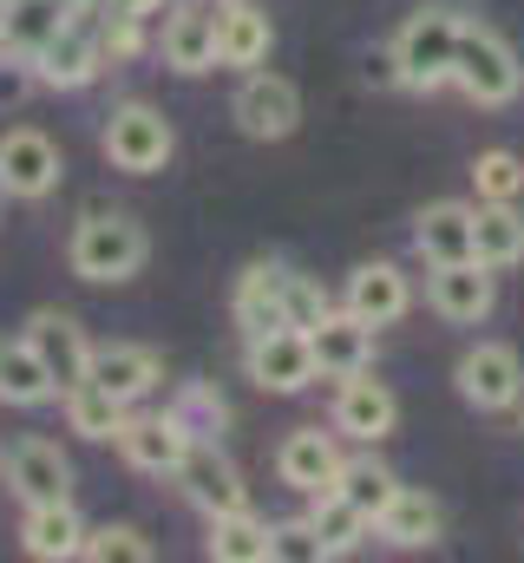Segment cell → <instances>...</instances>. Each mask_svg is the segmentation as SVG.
I'll use <instances>...</instances> for the list:
<instances>
[{"label": "cell", "instance_id": "6da1fadb", "mask_svg": "<svg viewBox=\"0 0 524 563\" xmlns=\"http://www.w3.org/2000/svg\"><path fill=\"white\" fill-rule=\"evenodd\" d=\"M151 243H144V223L125 210H86L73 243H66V263L79 282H131L144 269Z\"/></svg>", "mask_w": 524, "mask_h": 563}, {"label": "cell", "instance_id": "277c9868", "mask_svg": "<svg viewBox=\"0 0 524 563\" xmlns=\"http://www.w3.org/2000/svg\"><path fill=\"white\" fill-rule=\"evenodd\" d=\"M452 86H459L472 106H512L524 92V66L499 33L466 26V33H459V59H452Z\"/></svg>", "mask_w": 524, "mask_h": 563}, {"label": "cell", "instance_id": "4dcf8cb0", "mask_svg": "<svg viewBox=\"0 0 524 563\" xmlns=\"http://www.w3.org/2000/svg\"><path fill=\"white\" fill-rule=\"evenodd\" d=\"M66 400V426L79 432V439H119V426H125V400H112L99 380H79L73 394H59Z\"/></svg>", "mask_w": 524, "mask_h": 563}, {"label": "cell", "instance_id": "d6a6232c", "mask_svg": "<svg viewBox=\"0 0 524 563\" xmlns=\"http://www.w3.org/2000/svg\"><path fill=\"white\" fill-rule=\"evenodd\" d=\"M472 190H479V203H518L524 197V157L518 151H485L472 164Z\"/></svg>", "mask_w": 524, "mask_h": 563}, {"label": "cell", "instance_id": "d590c367", "mask_svg": "<svg viewBox=\"0 0 524 563\" xmlns=\"http://www.w3.org/2000/svg\"><path fill=\"white\" fill-rule=\"evenodd\" d=\"M171 413H177V420L190 426V432H197V439H204V432H217V426L230 420V407H223V400H217V394H210V387H184V400H177V407H171Z\"/></svg>", "mask_w": 524, "mask_h": 563}, {"label": "cell", "instance_id": "f546056e", "mask_svg": "<svg viewBox=\"0 0 524 563\" xmlns=\"http://www.w3.org/2000/svg\"><path fill=\"white\" fill-rule=\"evenodd\" d=\"M308 525H315V538H321L328 558H348V551L374 531V518H368L354 498H341V492H321V498L308 505Z\"/></svg>", "mask_w": 524, "mask_h": 563}, {"label": "cell", "instance_id": "8d00e7d4", "mask_svg": "<svg viewBox=\"0 0 524 563\" xmlns=\"http://www.w3.org/2000/svg\"><path fill=\"white\" fill-rule=\"evenodd\" d=\"M275 558L282 563H321V538H315V525L308 518H295V525H275Z\"/></svg>", "mask_w": 524, "mask_h": 563}, {"label": "cell", "instance_id": "5bb4252c", "mask_svg": "<svg viewBox=\"0 0 524 563\" xmlns=\"http://www.w3.org/2000/svg\"><path fill=\"white\" fill-rule=\"evenodd\" d=\"M341 445H335V432H321V426H302V432H288L282 439V452H275V478L288 485V492H302V498H321V492H335V478H341Z\"/></svg>", "mask_w": 524, "mask_h": 563}, {"label": "cell", "instance_id": "d6986e66", "mask_svg": "<svg viewBox=\"0 0 524 563\" xmlns=\"http://www.w3.org/2000/svg\"><path fill=\"white\" fill-rule=\"evenodd\" d=\"M230 314L250 334H269V328H288V269L282 263H250L237 276V295H230Z\"/></svg>", "mask_w": 524, "mask_h": 563}, {"label": "cell", "instance_id": "7c38bea8", "mask_svg": "<svg viewBox=\"0 0 524 563\" xmlns=\"http://www.w3.org/2000/svg\"><path fill=\"white\" fill-rule=\"evenodd\" d=\"M59 184V144L33 125H13L0 139V190L20 197V203H40L46 190Z\"/></svg>", "mask_w": 524, "mask_h": 563}, {"label": "cell", "instance_id": "9a60e30c", "mask_svg": "<svg viewBox=\"0 0 524 563\" xmlns=\"http://www.w3.org/2000/svg\"><path fill=\"white\" fill-rule=\"evenodd\" d=\"M308 347H315V367L328 380H348V374H368L374 367V328L354 314V308H328L315 328H308Z\"/></svg>", "mask_w": 524, "mask_h": 563}, {"label": "cell", "instance_id": "30bf717a", "mask_svg": "<svg viewBox=\"0 0 524 563\" xmlns=\"http://www.w3.org/2000/svg\"><path fill=\"white\" fill-rule=\"evenodd\" d=\"M217 26H223V7H210V0L171 7V13H164V40H157L164 66L184 73V79L210 73V66H217Z\"/></svg>", "mask_w": 524, "mask_h": 563}, {"label": "cell", "instance_id": "7402d4cb", "mask_svg": "<svg viewBox=\"0 0 524 563\" xmlns=\"http://www.w3.org/2000/svg\"><path fill=\"white\" fill-rule=\"evenodd\" d=\"M20 544H26V558H40V563L86 558V525H79V511H73V498H59V505H26V525H20Z\"/></svg>", "mask_w": 524, "mask_h": 563}, {"label": "cell", "instance_id": "603a6c76", "mask_svg": "<svg viewBox=\"0 0 524 563\" xmlns=\"http://www.w3.org/2000/svg\"><path fill=\"white\" fill-rule=\"evenodd\" d=\"M406 301H413V288H406V276L393 263H361L348 276V295H341V308H354L368 328H393L406 314Z\"/></svg>", "mask_w": 524, "mask_h": 563}, {"label": "cell", "instance_id": "484cf974", "mask_svg": "<svg viewBox=\"0 0 524 563\" xmlns=\"http://www.w3.org/2000/svg\"><path fill=\"white\" fill-rule=\"evenodd\" d=\"M269 59V13L250 0H223V26H217V66L256 73Z\"/></svg>", "mask_w": 524, "mask_h": 563}, {"label": "cell", "instance_id": "74e56055", "mask_svg": "<svg viewBox=\"0 0 524 563\" xmlns=\"http://www.w3.org/2000/svg\"><path fill=\"white\" fill-rule=\"evenodd\" d=\"M33 86H40L33 59H26V53H13V46H0V106H20Z\"/></svg>", "mask_w": 524, "mask_h": 563}, {"label": "cell", "instance_id": "60d3db41", "mask_svg": "<svg viewBox=\"0 0 524 563\" xmlns=\"http://www.w3.org/2000/svg\"><path fill=\"white\" fill-rule=\"evenodd\" d=\"M518 432H524V413H518Z\"/></svg>", "mask_w": 524, "mask_h": 563}, {"label": "cell", "instance_id": "d4e9b609", "mask_svg": "<svg viewBox=\"0 0 524 563\" xmlns=\"http://www.w3.org/2000/svg\"><path fill=\"white\" fill-rule=\"evenodd\" d=\"M59 394V380L46 374L40 347L20 334V341H0V407H46Z\"/></svg>", "mask_w": 524, "mask_h": 563}, {"label": "cell", "instance_id": "ac0fdd59", "mask_svg": "<svg viewBox=\"0 0 524 563\" xmlns=\"http://www.w3.org/2000/svg\"><path fill=\"white\" fill-rule=\"evenodd\" d=\"M393 426H400V400H393L381 380L348 374L341 394H335V432H341V439H361V445H381Z\"/></svg>", "mask_w": 524, "mask_h": 563}, {"label": "cell", "instance_id": "44dd1931", "mask_svg": "<svg viewBox=\"0 0 524 563\" xmlns=\"http://www.w3.org/2000/svg\"><path fill=\"white\" fill-rule=\"evenodd\" d=\"M92 380H99L112 400L138 407V400L164 380V361H157L151 347H138V341H112V347H92Z\"/></svg>", "mask_w": 524, "mask_h": 563}, {"label": "cell", "instance_id": "836d02e7", "mask_svg": "<svg viewBox=\"0 0 524 563\" xmlns=\"http://www.w3.org/2000/svg\"><path fill=\"white\" fill-rule=\"evenodd\" d=\"M86 558L92 563H151V538L138 531V525H99V531H86Z\"/></svg>", "mask_w": 524, "mask_h": 563}, {"label": "cell", "instance_id": "3957f363", "mask_svg": "<svg viewBox=\"0 0 524 563\" xmlns=\"http://www.w3.org/2000/svg\"><path fill=\"white\" fill-rule=\"evenodd\" d=\"M99 7L92 0H79V13L33 53V73H40V86H53V92H79V86H92L99 79V66H106V40H99Z\"/></svg>", "mask_w": 524, "mask_h": 563}, {"label": "cell", "instance_id": "f35d334b", "mask_svg": "<svg viewBox=\"0 0 524 563\" xmlns=\"http://www.w3.org/2000/svg\"><path fill=\"white\" fill-rule=\"evenodd\" d=\"M157 7H171V0H99L106 20H151Z\"/></svg>", "mask_w": 524, "mask_h": 563}, {"label": "cell", "instance_id": "ab89813d", "mask_svg": "<svg viewBox=\"0 0 524 563\" xmlns=\"http://www.w3.org/2000/svg\"><path fill=\"white\" fill-rule=\"evenodd\" d=\"M368 86H406V79H400V59H393V46L368 59Z\"/></svg>", "mask_w": 524, "mask_h": 563}, {"label": "cell", "instance_id": "5b68a950", "mask_svg": "<svg viewBox=\"0 0 524 563\" xmlns=\"http://www.w3.org/2000/svg\"><path fill=\"white\" fill-rule=\"evenodd\" d=\"M171 151H177V132H171V119H164L157 106L131 99V106H112V112H106V157H112L119 170L151 177V170L171 164Z\"/></svg>", "mask_w": 524, "mask_h": 563}, {"label": "cell", "instance_id": "52a82bcc", "mask_svg": "<svg viewBox=\"0 0 524 563\" xmlns=\"http://www.w3.org/2000/svg\"><path fill=\"white\" fill-rule=\"evenodd\" d=\"M177 485H184V498H190L204 518L250 511V485H243V472L230 465V452H217V439H190V452H184V465H177Z\"/></svg>", "mask_w": 524, "mask_h": 563}, {"label": "cell", "instance_id": "9c48e42d", "mask_svg": "<svg viewBox=\"0 0 524 563\" xmlns=\"http://www.w3.org/2000/svg\"><path fill=\"white\" fill-rule=\"evenodd\" d=\"M243 367H250V380H256L262 394H302V387L321 374V367H315V347H308V334H302V328H269V334H250Z\"/></svg>", "mask_w": 524, "mask_h": 563}, {"label": "cell", "instance_id": "e0dca14e", "mask_svg": "<svg viewBox=\"0 0 524 563\" xmlns=\"http://www.w3.org/2000/svg\"><path fill=\"white\" fill-rule=\"evenodd\" d=\"M492 276L499 269H485L479 256H466V263H433V276H426V301L446 314V321H485L492 314Z\"/></svg>", "mask_w": 524, "mask_h": 563}, {"label": "cell", "instance_id": "7a4b0ae2", "mask_svg": "<svg viewBox=\"0 0 524 563\" xmlns=\"http://www.w3.org/2000/svg\"><path fill=\"white\" fill-rule=\"evenodd\" d=\"M459 33H466V20H459L452 7H419V13H406L400 33H393L400 79H406L413 92L446 86V79H452V59H459Z\"/></svg>", "mask_w": 524, "mask_h": 563}, {"label": "cell", "instance_id": "4316f807", "mask_svg": "<svg viewBox=\"0 0 524 563\" xmlns=\"http://www.w3.org/2000/svg\"><path fill=\"white\" fill-rule=\"evenodd\" d=\"M439 531H446L439 498H426V492H413V485H400V492H393V505L381 511V538H387V544H400V551L439 544Z\"/></svg>", "mask_w": 524, "mask_h": 563}, {"label": "cell", "instance_id": "8fae6325", "mask_svg": "<svg viewBox=\"0 0 524 563\" xmlns=\"http://www.w3.org/2000/svg\"><path fill=\"white\" fill-rule=\"evenodd\" d=\"M190 426L177 420V413H125L119 426V452H125L131 472H151V478H177V465H184V452H190Z\"/></svg>", "mask_w": 524, "mask_h": 563}, {"label": "cell", "instance_id": "83f0119b", "mask_svg": "<svg viewBox=\"0 0 524 563\" xmlns=\"http://www.w3.org/2000/svg\"><path fill=\"white\" fill-rule=\"evenodd\" d=\"M472 256H479L485 269H518V263H524V217H518V203H479Z\"/></svg>", "mask_w": 524, "mask_h": 563}, {"label": "cell", "instance_id": "e575fe53", "mask_svg": "<svg viewBox=\"0 0 524 563\" xmlns=\"http://www.w3.org/2000/svg\"><path fill=\"white\" fill-rule=\"evenodd\" d=\"M328 308H335V301L321 295V282H315V276H295V269H288V328H302V334H308V328H315Z\"/></svg>", "mask_w": 524, "mask_h": 563}, {"label": "cell", "instance_id": "cb8c5ba5", "mask_svg": "<svg viewBox=\"0 0 524 563\" xmlns=\"http://www.w3.org/2000/svg\"><path fill=\"white\" fill-rule=\"evenodd\" d=\"M73 13H79V0H0V46L33 59Z\"/></svg>", "mask_w": 524, "mask_h": 563}, {"label": "cell", "instance_id": "ffe728a7", "mask_svg": "<svg viewBox=\"0 0 524 563\" xmlns=\"http://www.w3.org/2000/svg\"><path fill=\"white\" fill-rule=\"evenodd\" d=\"M472 230H479V203L446 197V203H426L413 217V250L426 263H466L472 256Z\"/></svg>", "mask_w": 524, "mask_h": 563}, {"label": "cell", "instance_id": "2e32d148", "mask_svg": "<svg viewBox=\"0 0 524 563\" xmlns=\"http://www.w3.org/2000/svg\"><path fill=\"white\" fill-rule=\"evenodd\" d=\"M7 485L20 505H59V498H73V459L53 439H20L7 452Z\"/></svg>", "mask_w": 524, "mask_h": 563}, {"label": "cell", "instance_id": "4fadbf2b", "mask_svg": "<svg viewBox=\"0 0 524 563\" xmlns=\"http://www.w3.org/2000/svg\"><path fill=\"white\" fill-rule=\"evenodd\" d=\"M26 341L40 347V361H46V374L59 380V394H73L79 380H92V341H86V328H79L66 308H40V314L26 321Z\"/></svg>", "mask_w": 524, "mask_h": 563}, {"label": "cell", "instance_id": "f1b7e54d", "mask_svg": "<svg viewBox=\"0 0 524 563\" xmlns=\"http://www.w3.org/2000/svg\"><path fill=\"white\" fill-rule=\"evenodd\" d=\"M204 551L217 563H269L275 558V531L262 518H250V511H230V518H210Z\"/></svg>", "mask_w": 524, "mask_h": 563}, {"label": "cell", "instance_id": "ba28073f", "mask_svg": "<svg viewBox=\"0 0 524 563\" xmlns=\"http://www.w3.org/2000/svg\"><path fill=\"white\" fill-rule=\"evenodd\" d=\"M459 394H466V407H479V413L524 407L518 347H505V341H479V347H466V354H459Z\"/></svg>", "mask_w": 524, "mask_h": 563}, {"label": "cell", "instance_id": "1f68e13d", "mask_svg": "<svg viewBox=\"0 0 524 563\" xmlns=\"http://www.w3.org/2000/svg\"><path fill=\"white\" fill-rule=\"evenodd\" d=\"M335 492H341V498H354V505H361V511L381 525V511L393 505L400 478H393L381 459H348V465H341V478H335Z\"/></svg>", "mask_w": 524, "mask_h": 563}, {"label": "cell", "instance_id": "8992f818", "mask_svg": "<svg viewBox=\"0 0 524 563\" xmlns=\"http://www.w3.org/2000/svg\"><path fill=\"white\" fill-rule=\"evenodd\" d=\"M230 119H237V132L256 144H275L288 139L295 125H302V92L282 79V73H243V86H237V99H230Z\"/></svg>", "mask_w": 524, "mask_h": 563}]
</instances>
